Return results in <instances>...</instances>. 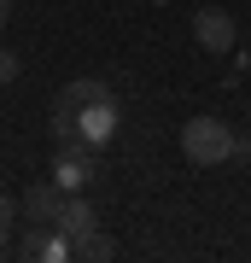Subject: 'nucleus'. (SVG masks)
Here are the masks:
<instances>
[{
	"instance_id": "9d476101",
	"label": "nucleus",
	"mask_w": 251,
	"mask_h": 263,
	"mask_svg": "<svg viewBox=\"0 0 251 263\" xmlns=\"http://www.w3.org/2000/svg\"><path fill=\"white\" fill-rule=\"evenodd\" d=\"M0 257H12V228H0Z\"/></svg>"
},
{
	"instance_id": "0eeeda50",
	"label": "nucleus",
	"mask_w": 251,
	"mask_h": 263,
	"mask_svg": "<svg viewBox=\"0 0 251 263\" xmlns=\"http://www.w3.org/2000/svg\"><path fill=\"white\" fill-rule=\"evenodd\" d=\"M93 100H111V82L105 76H76V82H65V94H59V105H70V111H82Z\"/></svg>"
},
{
	"instance_id": "9b49d317",
	"label": "nucleus",
	"mask_w": 251,
	"mask_h": 263,
	"mask_svg": "<svg viewBox=\"0 0 251 263\" xmlns=\"http://www.w3.org/2000/svg\"><path fill=\"white\" fill-rule=\"evenodd\" d=\"M12 24V0H0V29H6Z\"/></svg>"
},
{
	"instance_id": "39448f33",
	"label": "nucleus",
	"mask_w": 251,
	"mask_h": 263,
	"mask_svg": "<svg viewBox=\"0 0 251 263\" xmlns=\"http://www.w3.org/2000/svg\"><path fill=\"white\" fill-rule=\"evenodd\" d=\"M18 205H24L29 222H59V211H65V187H59V181H41V187H29Z\"/></svg>"
},
{
	"instance_id": "423d86ee",
	"label": "nucleus",
	"mask_w": 251,
	"mask_h": 263,
	"mask_svg": "<svg viewBox=\"0 0 251 263\" xmlns=\"http://www.w3.org/2000/svg\"><path fill=\"white\" fill-rule=\"evenodd\" d=\"M59 228H65L70 240H88L93 228H100V216H93V205L82 193H65V211H59Z\"/></svg>"
},
{
	"instance_id": "1a4fd4ad",
	"label": "nucleus",
	"mask_w": 251,
	"mask_h": 263,
	"mask_svg": "<svg viewBox=\"0 0 251 263\" xmlns=\"http://www.w3.org/2000/svg\"><path fill=\"white\" fill-rule=\"evenodd\" d=\"M24 205H18V199H12V193H0V228H12V216H18Z\"/></svg>"
},
{
	"instance_id": "7ed1b4c3",
	"label": "nucleus",
	"mask_w": 251,
	"mask_h": 263,
	"mask_svg": "<svg viewBox=\"0 0 251 263\" xmlns=\"http://www.w3.org/2000/svg\"><path fill=\"white\" fill-rule=\"evenodd\" d=\"M53 181H59L65 193H88V187H93V146H59Z\"/></svg>"
},
{
	"instance_id": "f257e3e1",
	"label": "nucleus",
	"mask_w": 251,
	"mask_h": 263,
	"mask_svg": "<svg viewBox=\"0 0 251 263\" xmlns=\"http://www.w3.org/2000/svg\"><path fill=\"white\" fill-rule=\"evenodd\" d=\"M181 152H187V164L210 170V164L251 158V141H245L240 129H228L222 117H187V123H181Z\"/></svg>"
},
{
	"instance_id": "20e7f679",
	"label": "nucleus",
	"mask_w": 251,
	"mask_h": 263,
	"mask_svg": "<svg viewBox=\"0 0 251 263\" xmlns=\"http://www.w3.org/2000/svg\"><path fill=\"white\" fill-rule=\"evenodd\" d=\"M234 35H240V29H234L228 12H216V6H199L193 12V41L205 53H234Z\"/></svg>"
},
{
	"instance_id": "6e6552de",
	"label": "nucleus",
	"mask_w": 251,
	"mask_h": 263,
	"mask_svg": "<svg viewBox=\"0 0 251 263\" xmlns=\"http://www.w3.org/2000/svg\"><path fill=\"white\" fill-rule=\"evenodd\" d=\"M76 257H88V263H105V257H117V240H105L100 228H93L88 240H76Z\"/></svg>"
},
{
	"instance_id": "f03ea898",
	"label": "nucleus",
	"mask_w": 251,
	"mask_h": 263,
	"mask_svg": "<svg viewBox=\"0 0 251 263\" xmlns=\"http://www.w3.org/2000/svg\"><path fill=\"white\" fill-rule=\"evenodd\" d=\"M117 129H123V111H117V100H93V105H82L76 111V141L82 146H111L117 141Z\"/></svg>"
}]
</instances>
